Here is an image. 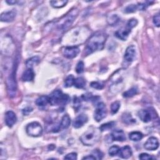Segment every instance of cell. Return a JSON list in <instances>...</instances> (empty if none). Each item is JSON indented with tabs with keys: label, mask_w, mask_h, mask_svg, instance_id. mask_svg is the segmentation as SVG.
Masks as SVG:
<instances>
[{
	"label": "cell",
	"mask_w": 160,
	"mask_h": 160,
	"mask_svg": "<svg viewBox=\"0 0 160 160\" xmlns=\"http://www.w3.org/2000/svg\"><path fill=\"white\" fill-rule=\"evenodd\" d=\"M33 111V108H31V107H26V108H25V109H23V111H22V112H23V114L25 116H27V115H28L31 111Z\"/></svg>",
	"instance_id": "7bdbcfd3"
},
{
	"label": "cell",
	"mask_w": 160,
	"mask_h": 160,
	"mask_svg": "<svg viewBox=\"0 0 160 160\" xmlns=\"http://www.w3.org/2000/svg\"><path fill=\"white\" fill-rule=\"evenodd\" d=\"M74 86L78 89H83L86 86V81L85 79L82 77H78L75 78Z\"/></svg>",
	"instance_id": "cb8c5ba5"
},
{
	"label": "cell",
	"mask_w": 160,
	"mask_h": 160,
	"mask_svg": "<svg viewBox=\"0 0 160 160\" xmlns=\"http://www.w3.org/2000/svg\"><path fill=\"white\" fill-rule=\"evenodd\" d=\"M138 90L136 87H133L125 91V93H123V96L124 98H131L136 95L138 93Z\"/></svg>",
	"instance_id": "83f0119b"
},
{
	"label": "cell",
	"mask_w": 160,
	"mask_h": 160,
	"mask_svg": "<svg viewBox=\"0 0 160 160\" xmlns=\"http://www.w3.org/2000/svg\"><path fill=\"white\" fill-rule=\"evenodd\" d=\"M136 54V48L134 45H130L129 46L125 53L124 59L125 61L128 63H131L135 59Z\"/></svg>",
	"instance_id": "8fae6325"
},
{
	"label": "cell",
	"mask_w": 160,
	"mask_h": 160,
	"mask_svg": "<svg viewBox=\"0 0 160 160\" xmlns=\"http://www.w3.org/2000/svg\"><path fill=\"white\" fill-rule=\"evenodd\" d=\"M91 86L96 90H102L103 88L104 85L101 82H93L91 83Z\"/></svg>",
	"instance_id": "d590c367"
},
{
	"label": "cell",
	"mask_w": 160,
	"mask_h": 160,
	"mask_svg": "<svg viewBox=\"0 0 160 160\" xmlns=\"http://www.w3.org/2000/svg\"><path fill=\"white\" fill-rule=\"evenodd\" d=\"M74 77L73 75L70 74L65 79V87L66 88H69L71 87L73 85H74Z\"/></svg>",
	"instance_id": "4dcf8cb0"
},
{
	"label": "cell",
	"mask_w": 160,
	"mask_h": 160,
	"mask_svg": "<svg viewBox=\"0 0 160 160\" xmlns=\"http://www.w3.org/2000/svg\"><path fill=\"white\" fill-rule=\"evenodd\" d=\"M120 20L119 17L117 14H111L107 18V21L110 25L114 26L116 25Z\"/></svg>",
	"instance_id": "484cf974"
},
{
	"label": "cell",
	"mask_w": 160,
	"mask_h": 160,
	"mask_svg": "<svg viewBox=\"0 0 160 160\" xmlns=\"http://www.w3.org/2000/svg\"><path fill=\"white\" fill-rule=\"evenodd\" d=\"M91 31L86 26H76L68 31L62 38V43L66 46H78L86 41Z\"/></svg>",
	"instance_id": "6da1fadb"
},
{
	"label": "cell",
	"mask_w": 160,
	"mask_h": 160,
	"mask_svg": "<svg viewBox=\"0 0 160 160\" xmlns=\"http://www.w3.org/2000/svg\"><path fill=\"white\" fill-rule=\"evenodd\" d=\"M34 72L33 68H28L24 71L22 75V80L23 82H31L34 78Z\"/></svg>",
	"instance_id": "ffe728a7"
},
{
	"label": "cell",
	"mask_w": 160,
	"mask_h": 160,
	"mask_svg": "<svg viewBox=\"0 0 160 160\" xmlns=\"http://www.w3.org/2000/svg\"><path fill=\"white\" fill-rule=\"evenodd\" d=\"M101 131L94 127L90 128L80 137L82 143L86 146H93L95 145L101 138Z\"/></svg>",
	"instance_id": "3957f363"
},
{
	"label": "cell",
	"mask_w": 160,
	"mask_h": 160,
	"mask_svg": "<svg viewBox=\"0 0 160 160\" xmlns=\"http://www.w3.org/2000/svg\"><path fill=\"white\" fill-rule=\"evenodd\" d=\"M40 62V58L38 56H34L28 59L26 62V65L28 68H33L34 65H36Z\"/></svg>",
	"instance_id": "603a6c76"
},
{
	"label": "cell",
	"mask_w": 160,
	"mask_h": 160,
	"mask_svg": "<svg viewBox=\"0 0 160 160\" xmlns=\"http://www.w3.org/2000/svg\"><path fill=\"white\" fill-rule=\"evenodd\" d=\"M1 49L2 53L10 55L14 52V44L10 37H5V39H2Z\"/></svg>",
	"instance_id": "9c48e42d"
},
{
	"label": "cell",
	"mask_w": 160,
	"mask_h": 160,
	"mask_svg": "<svg viewBox=\"0 0 160 160\" xmlns=\"http://www.w3.org/2000/svg\"><path fill=\"white\" fill-rule=\"evenodd\" d=\"M85 68V64L82 61H80L78 62V63L76 65V72L78 74H81L83 72Z\"/></svg>",
	"instance_id": "836d02e7"
},
{
	"label": "cell",
	"mask_w": 160,
	"mask_h": 160,
	"mask_svg": "<svg viewBox=\"0 0 160 160\" xmlns=\"http://www.w3.org/2000/svg\"><path fill=\"white\" fill-rule=\"evenodd\" d=\"M144 147L146 150L154 151L158 148L159 142L155 137H150L144 145Z\"/></svg>",
	"instance_id": "4fadbf2b"
},
{
	"label": "cell",
	"mask_w": 160,
	"mask_h": 160,
	"mask_svg": "<svg viewBox=\"0 0 160 160\" xmlns=\"http://www.w3.org/2000/svg\"><path fill=\"white\" fill-rule=\"evenodd\" d=\"M73 103H74V110H76V111H78V110L80 108V106H81V102H80L79 99L77 97H74Z\"/></svg>",
	"instance_id": "b9f144b4"
},
{
	"label": "cell",
	"mask_w": 160,
	"mask_h": 160,
	"mask_svg": "<svg viewBox=\"0 0 160 160\" xmlns=\"http://www.w3.org/2000/svg\"><path fill=\"white\" fill-rule=\"evenodd\" d=\"M80 51V49L78 46H65L62 48V53L63 55L68 59H73L77 56Z\"/></svg>",
	"instance_id": "30bf717a"
},
{
	"label": "cell",
	"mask_w": 160,
	"mask_h": 160,
	"mask_svg": "<svg viewBox=\"0 0 160 160\" xmlns=\"http://www.w3.org/2000/svg\"><path fill=\"white\" fill-rule=\"evenodd\" d=\"M138 116L139 119L144 123H148L150 122L153 116L150 111L147 110H142L138 112Z\"/></svg>",
	"instance_id": "ac0fdd59"
},
{
	"label": "cell",
	"mask_w": 160,
	"mask_h": 160,
	"mask_svg": "<svg viewBox=\"0 0 160 160\" xmlns=\"http://www.w3.org/2000/svg\"><path fill=\"white\" fill-rule=\"evenodd\" d=\"M107 114V109L106 105L103 103H99L96 106L94 113V118L97 122H100L105 118Z\"/></svg>",
	"instance_id": "ba28073f"
},
{
	"label": "cell",
	"mask_w": 160,
	"mask_h": 160,
	"mask_svg": "<svg viewBox=\"0 0 160 160\" xmlns=\"http://www.w3.org/2000/svg\"><path fill=\"white\" fill-rule=\"evenodd\" d=\"M17 121V118L16 114L12 111H8L5 114V123L6 125L11 128Z\"/></svg>",
	"instance_id": "9a60e30c"
},
{
	"label": "cell",
	"mask_w": 160,
	"mask_h": 160,
	"mask_svg": "<svg viewBox=\"0 0 160 160\" xmlns=\"http://www.w3.org/2000/svg\"><path fill=\"white\" fill-rule=\"evenodd\" d=\"M27 134L32 137L40 136L43 133V128L38 122H34L29 123L26 128Z\"/></svg>",
	"instance_id": "52a82bcc"
},
{
	"label": "cell",
	"mask_w": 160,
	"mask_h": 160,
	"mask_svg": "<svg viewBox=\"0 0 160 160\" xmlns=\"http://www.w3.org/2000/svg\"><path fill=\"white\" fill-rule=\"evenodd\" d=\"M119 150H120V148L118 146L114 145V146H112L109 149L108 153L111 156H116L117 154H118Z\"/></svg>",
	"instance_id": "d6a6232c"
},
{
	"label": "cell",
	"mask_w": 160,
	"mask_h": 160,
	"mask_svg": "<svg viewBox=\"0 0 160 160\" xmlns=\"http://www.w3.org/2000/svg\"><path fill=\"white\" fill-rule=\"evenodd\" d=\"M129 138L133 142H139L143 138V134L139 131H133L130 133Z\"/></svg>",
	"instance_id": "d4e9b609"
},
{
	"label": "cell",
	"mask_w": 160,
	"mask_h": 160,
	"mask_svg": "<svg viewBox=\"0 0 160 160\" xmlns=\"http://www.w3.org/2000/svg\"><path fill=\"white\" fill-rule=\"evenodd\" d=\"M137 10H138V6L136 5L132 4V5H130L125 8V12L126 13H131L135 12Z\"/></svg>",
	"instance_id": "e575fe53"
},
{
	"label": "cell",
	"mask_w": 160,
	"mask_h": 160,
	"mask_svg": "<svg viewBox=\"0 0 160 160\" xmlns=\"http://www.w3.org/2000/svg\"><path fill=\"white\" fill-rule=\"evenodd\" d=\"M118 154H119V157H121L122 158L128 159L133 154L132 150H131V148L130 146L127 145V146H123V148H120V150H119Z\"/></svg>",
	"instance_id": "d6986e66"
},
{
	"label": "cell",
	"mask_w": 160,
	"mask_h": 160,
	"mask_svg": "<svg viewBox=\"0 0 160 160\" xmlns=\"http://www.w3.org/2000/svg\"><path fill=\"white\" fill-rule=\"evenodd\" d=\"M71 124V118L68 114H65L62 118L59 126L61 129H67Z\"/></svg>",
	"instance_id": "44dd1931"
},
{
	"label": "cell",
	"mask_w": 160,
	"mask_h": 160,
	"mask_svg": "<svg viewBox=\"0 0 160 160\" xmlns=\"http://www.w3.org/2000/svg\"><path fill=\"white\" fill-rule=\"evenodd\" d=\"M120 106H121V103H120L119 102L116 101V102H113L111 104V113L113 114H116L118 111V110H119V109L120 108Z\"/></svg>",
	"instance_id": "1f68e13d"
},
{
	"label": "cell",
	"mask_w": 160,
	"mask_h": 160,
	"mask_svg": "<svg viewBox=\"0 0 160 160\" xmlns=\"http://www.w3.org/2000/svg\"><path fill=\"white\" fill-rule=\"evenodd\" d=\"M36 105L38 106L43 107L46 106L49 103V96H41L36 100Z\"/></svg>",
	"instance_id": "7402d4cb"
},
{
	"label": "cell",
	"mask_w": 160,
	"mask_h": 160,
	"mask_svg": "<svg viewBox=\"0 0 160 160\" xmlns=\"http://www.w3.org/2000/svg\"><path fill=\"white\" fill-rule=\"evenodd\" d=\"M78 155L76 153H71L68 154H66L65 157L64 159H73V160H76L77 159Z\"/></svg>",
	"instance_id": "f35d334b"
},
{
	"label": "cell",
	"mask_w": 160,
	"mask_h": 160,
	"mask_svg": "<svg viewBox=\"0 0 160 160\" xmlns=\"http://www.w3.org/2000/svg\"><path fill=\"white\" fill-rule=\"evenodd\" d=\"M70 96L61 90H56L49 96V103L51 106L66 105L70 101Z\"/></svg>",
	"instance_id": "5b68a950"
},
{
	"label": "cell",
	"mask_w": 160,
	"mask_h": 160,
	"mask_svg": "<svg viewBox=\"0 0 160 160\" xmlns=\"http://www.w3.org/2000/svg\"><path fill=\"white\" fill-rule=\"evenodd\" d=\"M153 21V23L154 24V25L156 27H158V28L159 27V25H160V16H159V14H157L155 16H154Z\"/></svg>",
	"instance_id": "ab89813d"
},
{
	"label": "cell",
	"mask_w": 160,
	"mask_h": 160,
	"mask_svg": "<svg viewBox=\"0 0 160 160\" xmlns=\"http://www.w3.org/2000/svg\"><path fill=\"white\" fill-rule=\"evenodd\" d=\"M78 10L75 8L73 9L57 23V28L59 31H62L63 32L67 31L74 22V19L78 16Z\"/></svg>",
	"instance_id": "277c9868"
},
{
	"label": "cell",
	"mask_w": 160,
	"mask_h": 160,
	"mask_svg": "<svg viewBox=\"0 0 160 160\" xmlns=\"http://www.w3.org/2000/svg\"><path fill=\"white\" fill-rule=\"evenodd\" d=\"M96 159H102L103 158V153L98 150H96L93 152V154Z\"/></svg>",
	"instance_id": "74e56055"
},
{
	"label": "cell",
	"mask_w": 160,
	"mask_h": 160,
	"mask_svg": "<svg viewBox=\"0 0 160 160\" xmlns=\"http://www.w3.org/2000/svg\"><path fill=\"white\" fill-rule=\"evenodd\" d=\"M8 4H9V5H15V4H16L17 3H18V2L17 1H15V0H7V1L6 2Z\"/></svg>",
	"instance_id": "f6af8a7d"
},
{
	"label": "cell",
	"mask_w": 160,
	"mask_h": 160,
	"mask_svg": "<svg viewBox=\"0 0 160 160\" xmlns=\"http://www.w3.org/2000/svg\"><path fill=\"white\" fill-rule=\"evenodd\" d=\"M137 25H138V21L136 19H131L129 20V22L126 24V25H128L131 29L134 28Z\"/></svg>",
	"instance_id": "60d3db41"
},
{
	"label": "cell",
	"mask_w": 160,
	"mask_h": 160,
	"mask_svg": "<svg viewBox=\"0 0 160 160\" xmlns=\"http://www.w3.org/2000/svg\"><path fill=\"white\" fill-rule=\"evenodd\" d=\"M107 35L103 32H98L92 35L88 40L85 48V54L89 55L96 51L104 48Z\"/></svg>",
	"instance_id": "7a4b0ae2"
},
{
	"label": "cell",
	"mask_w": 160,
	"mask_h": 160,
	"mask_svg": "<svg viewBox=\"0 0 160 160\" xmlns=\"http://www.w3.org/2000/svg\"><path fill=\"white\" fill-rule=\"evenodd\" d=\"M83 159H92V160H94V159H96V158L93 156V155H88L87 156H85L84 158H83Z\"/></svg>",
	"instance_id": "ee69618b"
},
{
	"label": "cell",
	"mask_w": 160,
	"mask_h": 160,
	"mask_svg": "<svg viewBox=\"0 0 160 160\" xmlns=\"http://www.w3.org/2000/svg\"><path fill=\"white\" fill-rule=\"evenodd\" d=\"M122 119H123V122L126 124H131L133 123H136V120L133 119L131 114H130V113L124 114L123 115Z\"/></svg>",
	"instance_id": "f1b7e54d"
},
{
	"label": "cell",
	"mask_w": 160,
	"mask_h": 160,
	"mask_svg": "<svg viewBox=\"0 0 160 160\" xmlns=\"http://www.w3.org/2000/svg\"><path fill=\"white\" fill-rule=\"evenodd\" d=\"M139 158L140 159H143V160H151V159H156L153 156L150 155V154H148L147 153H142L141 154H139Z\"/></svg>",
	"instance_id": "8d00e7d4"
},
{
	"label": "cell",
	"mask_w": 160,
	"mask_h": 160,
	"mask_svg": "<svg viewBox=\"0 0 160 160\" xmlns=\"http://www.w3.org/2000/svg\"><path fill=\"white\" fill-rule=\"evenodd\" d=\"M111 138L113 141L124 142L126 140V136L124 131L122 130H116L111 134Z\"/></svg>",
	"instance_id": "e0dca14e"
},
{
	"label": "cell",
	"mask_w": 160,
	"mask_h": 160,
	"mask_svg": "<svg viewBox=\"0 0 160 160\" xmlns=\"http://www.w3.org/2000/svg\"><path fill=\"white\" fill-rule=\"evenodd\" d=\"M131 30L132 29L130 27L126 25L125 28L118 30L114 34L118 39H122L123 41H126L131 32Z\"/></svg>",
	"instance_id": "5bb4252c"
},
{
	"label": "cell",
	"mask_w": 160,
	"mask_h": 160,
	"mask_svg": "<svg viewBox=\"0 0 160 160\" xmlns=\"http://www.w3.org/2000/svg\"><path fill=\"white\" fill-rule=\"evenodd\" d=\"M88 117L85 114H81L78 115L74 120L73 123V127L75 128H79L82 127L85 123L88 122Z\"/></svg>",
	"instance_id": "7c38bea8"
},
{
	"label": "cell",
	"mask_w": 160,
	"mask_h": 160,
	"mask_svg": "<svg viewBox=\"0 0 160 160\" xmlns=\"http://www.w3.org/2000/svg\"><path fill=\"white\" fill-rule=\"evenodd\" d=\"M16 15V11L14 10L5 11L1 14V21L3 22H11L14 19Z\"/></svg>",
	"instance_id": "2e32d148"
},
{
	"label": "cell",
	"mask_w": 160,
	"mask_h": 160,
	"mask_svg": "<svg viewBox=\"0 0 160 160\" xmlns=\"http://www.w3.org/2000/svg\"><path fill=\"white\" fill-rule=\"evenodd\" d=\"M16 62L13 64V67L11 73L8 76L6 80V85L8 93L10 98H13L16 96L17 91V84L16 81Z\"/></svg>",
	"instance_id": "8992f818"
},
{
	"label": "cell",
	"mask_w": 160,
	"mask_h": 160,
	"mask_svg": "<svg viewBox=\"0 0 160 160\" xmlns=\"http://www.w3.org/2000/svg\"><path fill=\"white\" fill-rule=\"evenodd\" d=\"M116 123L114 122H108L105 124H103L101 126L99 127V130L101 131H108L111 130V128H113V126L115 125Z\"/></svg>",
	"instance_id": "f546056e"
},
{
	"label": "cell",
	"mask_w": 160,
	"mask_h": 160,
	"mask_svg": "<svg viewBox=\"0 0 160 160\" xmlns=\"http://www.w3.org/2000/svg\"><path fill=\"white\" fill-rule=\"evenodd\" d=\"M51 5L55 8H61L64 7L68 3V1H65V0H59V1H51L50 2Z\"/></svg>",
	"instance_id": "4316f807"
}]
</instances>
